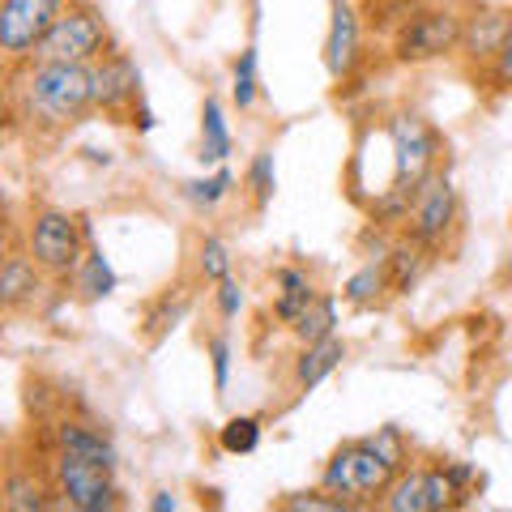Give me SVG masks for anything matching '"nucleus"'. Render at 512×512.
Here are the masks:
<instances>
[{"instance_id":"nucleus-1","label":"nucleus","mask_w":512,"mask_h":512,"mask_svg":"<svg viewBox=\"0 0 512 512\" xmlns=\"http://www.w3.org/2000/svg\"><path fill=\"white\" fill-rule=\"evenodd\" d=\"M22 116L35 128H69L94 107V73L90 64L35 60L22 77Z\"/></svg>"},{"instance_id":"nucleus-2","label":"nucleus","mask_w":512,"mask_h":512,"mask_svg":"<svg viewBox=\"0 0 512 512\" xmlns=\"http://www.w3.org/2000/svg\"><path fill=\"white\" fill-rule=\"evenodd\" d=\"M393 478H397V470L376 453L372 444L350 440L329 457L325 474H320V487H325L329 495H338V500H346L350 508H359V504L384 500V491L393 487Z\"/></svg>"},{"instance_id":"nucleus-3","label":"nucleus","mask_w":512,"mask_h":512,"mask_svg":"<svg viewBox=\"0 0 512 512\" xmlns=\"http://www.w3.org/2000/svg\"><path fill=\"white\" fill-rule=\"evenodd\" d=\"M52 487L69 508L77 512H111L120 508V487H116V466H103L94 457L56 448L52 457Z\"/></svg>"},{"instance_id":"nucleus-4","label":"nucleus","mask_w":512,"mask_h":512,"mask_svg":"<svg viewBox=\"0 0 512 512\" xmlns=\"http://www.w3.org/2000/svg\"><path fill=\"white\" fill-rule=\"evenodd\" d=\"M461 35H466V18H461L457 9L419 5L402 26H397V35H393V56L402 60V64L440 60V56H448V52H457Z\"/></svg>"},{"instance_id":"nucleus-5","label":"nucleus","mask_w":512,"mask_h":512,"mask_svg":"<svg viewBox=\"0 0 512 512\" xmlns=\"http://www.w3.org/2000/svg\"><path fill=\"white\" fill-rule=\"evenodd\" d=\"M86 227L82 218L64 210H35L30 214V256L39 261L43 274L69 278L86 261Z\"/></svg>"},{"instance_id":"nucleus-6","label":"nucleus","mask_w":512,"mask_h":512,"mask_svg":"<svg viewBox=\"0 0 512 512\" xmlns=\"http://www.w3.org/2000/svg\"><path fill=\"white\" fill-rule=\"evenodd\" d=\"M389 141H393V188L419 192L436 175V154H440L436 128L423 116H414V111H397L389 120Z\"/></svg>"},{"instance_id":"nucleus-7","label":"nucleus","mask_w":512,"mask_h":512,"mask_svg":"<svg viewBox=\"0 0 512 512\" xmlns=\"http://www.w3.org/2000/svg\"><path fill=\"white\" fill-rule=\"evenodd\" d=\"M107 47V22L99 9L77 5L60 13V22L47 30L43 43L35 47V60H64V64H94Z\"/></svg>"},{"instance_id":"nucleus-8","label":"nucleus","mask_w":512,"mask_h":512,"mask_svg":"<svg viewBox=\"0 0 512 512\" xmlns=\"http://www.w3.org/2000/svg\"><path fill=\"white\" fill-rule=\"evenodd\" d=\"M64 0H0V47L22 60L35 56L43 35L60 22Z\"/></svg>"},{"instance_id":"nucleus-9","label":"nucleus","mask_w":512,"mask_h":512,"mask_svg":"<svg viewBox=\"0 0 512 512\" xmlns=\"http://www.w3.org/2000/svg\"><path fill=\"white\" fill-rule=\"evenodd\" d=\"M94 73V107H103L107 116H137L141 111V73L124 52H107L90 64Z\"/></svg>"},{"instance_id":"nucleus-10","label":"nucleus","mask_w":512,"mask_h":512,"mask_svg":"<svg viewBox=\"0 0 512 512\" xmlns=\"http://www.w3.org/2000/svg\"><path fill=\"white\" fill-rule=\"evenodd\" d=\"M453 222H457V192L444 175H431V180L419 188V197H414L410 235L427 248H440L448 239V231H453Z\"/></svg>"},{"instance_id":"nucleus-11","label":"nucleus","mask_w":512,"mask_h":512,"mask_svg":"<svg viewBox=\"0 0 512 512\" xmlns=\"http://www.w3.org/2000/svg\"><path fill=\"white\" fill-rule=\"evenodd\" d=\"M329 39H325V69L333 82H346L359 64V13L350 0H333L329 5Z\"/></svg>"},{"instance_id":"nucleus-12","label":"nucleus","mask_w":512,"mask_h":512,"mask_svg":"<svg viewBox=\"0 0 512 512\" xmlns=\"http://www.w3.org/2000/svg\"><path fill=\"white\" fill-rule=\"evenodd\" d=\"M43 269L35 256H22V252H9L5 269H0V303H5V312H22L30 303L39 299L43 291Z\"/></svg>"},{"instance_id":"nucleus-13","label":"nucleus","mask_w":512,"mask_h":512,"mask_svg":"<svg viewBox=\"0 0 512 512\" xmlns=\"http://www.w3.org/2000/svg\"><path fill=\"white\" fill-rule=\"evenodd\" d=\"M274 316L282 320V325H291V320L308 308V303L316 299V286H312V278L303 274V269H295V265H282L278 274H274Z\"/></svg>"},{"instance_id":"nucleus-14","label":"nucleus","mask_w":512,"mask_h":512,"mask_svg":"<svg viewBox=\"0 0 512 512\" xmlns=\"http://www.w3.org/2000/svg\"><path fill=\"white\" fill-rule=\"evenodd\" d=\"M504 30H508V13H483V18H470L466 35H461V47H466L470 60L495 64V56H500V43H504Z\"/></svg>"},{"instance_id":"nucleus-15","label":"nucleus","mask_w":512,"mask_h":512,"mask_svg":"<svg viewBox=\"0 0 512 512\" xmlns=\"http://www.w3.org/2000/svg\"><path fill=\"white\" fill-rule=\"evenodd\" d=\"M346 359V346L338 338H325V342H312V346H303V355L295 363V384L303 393L316 389L320 380H325L329 372H338V363Z\"/></svg>"},{"instance_id":"nucleus-16","label":"nucleus","mask_w":512,"mask_h":512,"mask_svg":"<svg viewBox=\"0 0 512 512\" xmlns=\"http://www.w3.org/2000/svg\"><path fill=\"white\" fill-rule=\"evenodd\" d=\"M427 244H419V239H402L397 248H389V256H384V265H389V282L397 295H410V286L423 278V265H427Z\"/></svg>"},{"instance_id":"nucleus-17","label":"nucleus","mask_w":512,"mask_h":512,"mask_svg":"<svg viewBox=\"0 0 512 512\" xmlns=\"http://www.w3.org/2000/svg\"><path fill=\"white\" fill-rule=\"evenodd\" d=\"M333 325H338V303H333L329 295H316L308 308H303V312L291 320V333H295L303 346H312V342L333 338Z\"/></svg>"},{"instance_id":"nucleus-18","label":"nucleus","mask_w":512,"mask_h":512,"mask_svg":"<svg viewBox=\"0 0 512 512\" xmlns=\"http://www.w3.org/2000/svg\"><path fill=\"white\" fill-rule=\"evenodd\" d=\"M56 448H69V453H82V457H94L103 466H116V448H111L94 427H82L73 419H64L56 427Z\"/></svg>"},{"instance_id":"nucleus-19","label":"nucleus","mask_w":512,"mask_h":512,"mask_svg":"<svg viewBox=\"0 0 512 512\" xmlns=\"http://www.w3.org/2000/svg\"><path fill=\"white\" fill-rule=\"evenodd\" d=\"M184 312H188V291H184V286H175V291L158 295L150 303V312H146V338L150 342H163L167 333L184 320Z\"/></svg>"},{"instance_id":"nucleus-20","label":"nucleus","mask_w":512,"mask_h":512,"mask_svg":"<svg viewBox=\"0 0 512 512\" xmlns=\"http://www.w3.org/2000/svg\"><path fill=\"white\" fill-rule=\"evenodd\" d=\"M231 154V133H227V120H222V107L218 99H205L201 107V163H222Z\"/></svg>"},{"instance_id":"nucleus-21","label":"nucleus","mask_w":512,"mask_h":512,"mask_svg":"<svg viewBox=\"0 0 512 512\" xmlns=\"http://www.w3.org/2000/svg\"><path fill=\"white\" fill-rule=\"evenodd\" d=\"M384 291H393V282H389V265H384V256H380V261H367L359 274H350L342 295L355 303V308H372Z\"/></svg>"},{"instance_id":"nucleus-22","label":"nucleus","mask_w":512,"mask_h":512,"mask_svg":"<svg viewBox=\"0 0 512 512\" xmlns=\"http://www.w3.org/2000/svg\"><path fill=\"white\" fill-rule=\"evenodd\" d=\"M380 504L389 512H431V504H427V470L397 474Z\"/></svg>"},{"instance_id":"nucleus-23","label":"nucleus","mask_w":512,"mask_h":512,"mask_svg":"<svg viewBox=\"0 0 512 512\" xmlns=\"http://www.w3.org/2000/svg\"><path fill=\"white\" fill-rule=\"evenodd\" d=\"M52 491H47L35 474H18V470H13L5 478V500H0V504H5L9 512H43V508H52V500H47Z\"/></svg>"},{"instance_id":"nucleus-24","label":"nucleus","mask_w":512,"mask_h":512,"mask_svg":"<svg viewBox=\"0 0 512 512\" xmlns=\"http://www.w3.org/2000/svg\"><path fill=\"white\" fill-rule=\"evenodd\" d=\"M77 291H82V299H103V295L116 291V274H111V265L103 261V252H99V248H90V252H86L82 278H77Z\"/></svg>"},{"instance_id":"nucleus-25","label":"nucleus","mask_w":512,"mask_h":512,"mask_svg":"<svg viewBox=\"0 0 512 512\" xmlns=\"http://www.w3.org/2000/svg\"><path fill=\"white\" fill-rule=\"evenodd\" d=\"M218 444H222V453L244 457V453H252V448L261 444V423H256L252 414H235V419L218 431Z\"/></svg>"},{"instance_id":"nucleus-26","label":"nucleus","mask_w":512,"mask_h":512,"mask_svg":"<svg viewBox=\"0 0 512 512\" xmlns=\"http://www.w3.org/2000/svg\"><path fill=\"white\" fill-rule=\"evenodd\" d=\"M274 184H278L274 154L261 150L252 158V167H248V188H252V205H256V210H269V201H274Z\"/></svg>"},{"instance_id":"nucleus-27","label":"nucleus","mask_w":512,"mask_h":512,"mask_svg":"<svg viewBox=\"0 0 512 512\" xmlns=\"http://www.w3.org/2000/svg\"><path fill=\"white\" fill-rule=\"evenodd\" d=\"M461 500H466V491L457 487V478L448 474V466L427 470V504H431V512L453 508V504H461Z\"/></svg>"},{"instance_id":"nucleus-28","label":"nucleus","mask_w":512,"mask_h":512,"mask_svg":"<svg viewBox=\"0 0 512 512\" xmlns=\"http://www.w3.org/2000/svg\"><path fill=\"white\" fill-rule=\"evenodd\" d=\"M282 512H350L346 500H338V495H320V491H299V495H282V500L274 504Z\"/></svg>"},{"instance_id":"nucleus-29","label":"nucleus","mask_w":512,"mask_h":512,"mask_svg":"<svg viewBox=\"0 0 512 512\" xmlns=\"http://www.w3.org/2000/svg\"><path fill=\"white\" fill-rule=\"evenodd\" d=\"M367 444H372L376 453H380L384 461H389V466H393L397 474L406 470V461H410V448H406V440H402V431H397V427H380L376 436H367Z\"/></svg>"},{"instance_id":"nucleus-30","label":"nucleus","mask_w":512,"mask_h":512,"mask_svg":"<svg viewBox=\"0 0 512 512\" xmlns=\"http://www.w3.org/2000/svg\"><path fill=\"white\" fill-rule=\"evenodd\" d=\"M201 274H205V282H222V278H231V252H227V244L222 239H205L201 244Z\"/></svg>"},{"instance_id":"nucleus-31","label":"nucleus","mask_w":512,"mask_h":512,"mask_svg":"<svg viewBox=\"0 0 512 512\" xmlns=\"http://www.w3.org/2000/svg\"><path fill=\"white\" fill-rule=\"evenodd\" d=\"M231 192V171H218L210 180H184V197L197 205H218Z\"/></svg>"},{"instance_id":"nucleus-32","label":"nucleus","mask_w":512,"mask_h":512,"mask_svg":"<svg viewBox=\"0 0 512 512\" xmlns=\"http://www.w3.org/2000/svg\"><path fill=\"white\" fill-rule=\"evenodd\" d=\"M256 103V52H239V64H235V107L248 111Z\"/></svg>"},{"instance_id":"nucleus-33","label":"nucleus","mask_w":512,"mask_h":512,"mask_svg":"<svg viewBox=\"0 0 512 512\" xmlns=\"http://www.w3.org/2000/svg\"><path fill=\"white\" fill-rule=\"evenodd\" d=\"M491 82L500 90H512V13H508V30H504L500 56H495V64H491Z\"/></svg>"},{"instance_id":"nucleus-34","label":"nucleus","mask_w":512,"mask_h":512,"mask_svg":"<svg viewBox=\"0 0 512 512\" xmlns=\"http://www.w3.org/2000/svg\"><path fill=\"white\" fill-rule=\"evenodd\" d=\"M210 359H214V389L222 393L231 380V342L227 338H214L210 342Z\"/></svg>"},{"instance_id":"nucleus-35","label":"nucleus","mask_w":512,"mask_h":512,"mask_svg":"<svg viewBox=\"0 0 512 512\" xmlns=\"http://www.w3.org/2000/svg\"><path fill=\"white\" fill-rule=\"evenodd\" d=\"M239 303H244V295H239V282L235 278H222L218 282V312L231 320V316H239Z\"/></svg>"},{"instance_id":"nucleus-36","label":"nucleus","mask_w":512,"mask_h":512,"mask_svg":"<svg viewBox=\"0 0 512 512\" xmlns=\"http://www.w3.org/2000/svg\"><path fill=\"white\" fill-rule=\"evenodd\" d=\"M150 508H154V512H167V508H175V495H171V491H158L154 500H150Z\"/></svg>"},{"instance_id":"nucleus-37","label":"nucleus","mask_w":512,"mask_h":512,"mask_svg":"<svg viewBox=\"0 0 512 512\" xmlns=\"http://www.w3.org/2000/svg\"><path fill=\"white\" fill-rule=\"evenodd\" d=\"M508 282H512V261H508Z\"/></svg>"}]
</instances>
